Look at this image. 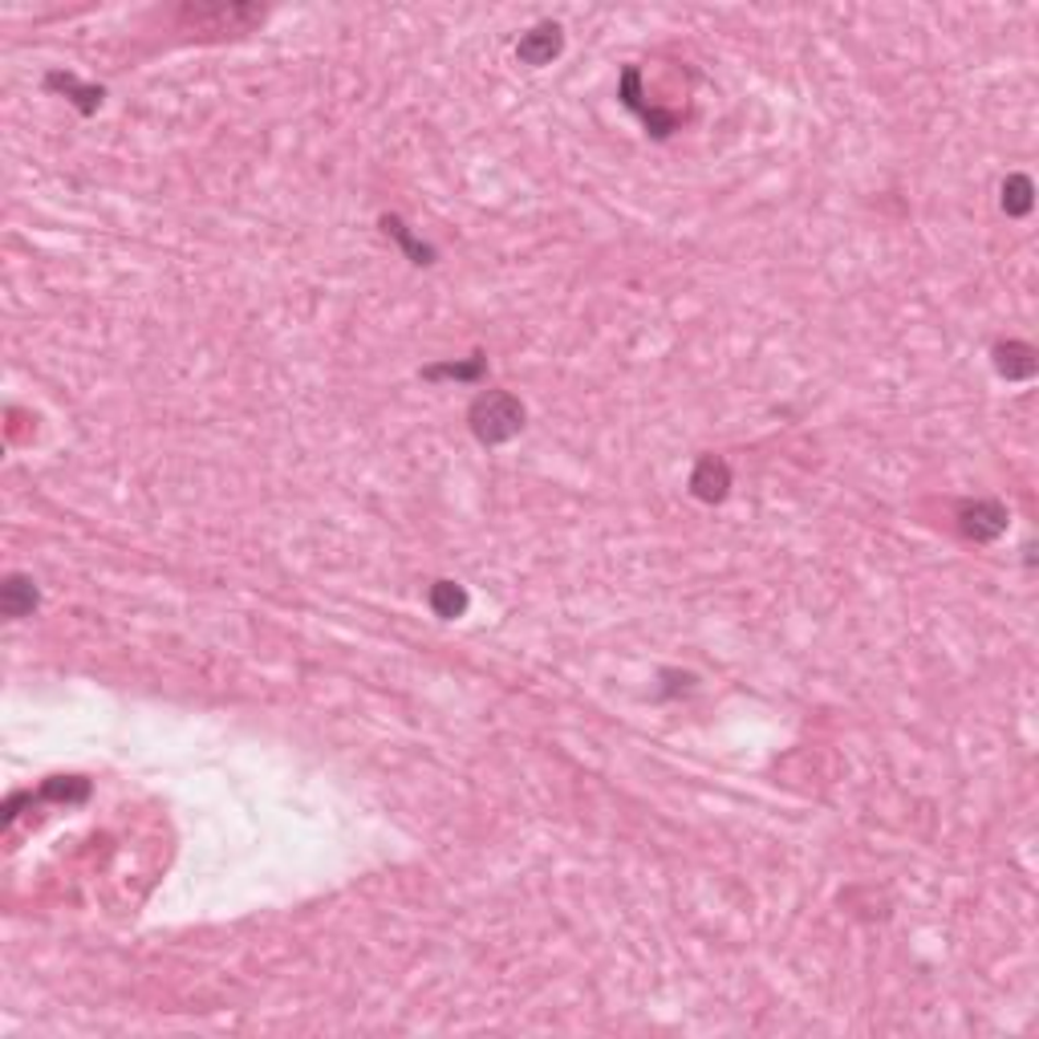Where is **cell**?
I'll use <instances>...</instances> for the list:
<instances>
[{"label": "cell", "mask_w": 1039, "mask_h": 1039, "mask_svg": "<svg viewBox=\"0 0 1039 1039\" xmlns=\"http://www.w3.org/2000/svg\"><path fill=\"white\" fill-rule=\"evenodd\" d=\"M524 402L516 399L512 390H484L480 399L468 406V427L484 447H499L512 442L524 430Z\"/></svg>", "instance_id": "1"}, {"label": "cell", "mask_w": 1039, "mask_h": 1039, "mask_svg": "<svg viewBox=\"0 0 1039 1039\" xmlns=\"http://www.w3.org/2000/svg\"><path fill=\"white\" fill-rule=\"evenodd\" d=\"M617 98H622L626 110H634V115L641 118L646 134H654V139H670L674 130L683 127V115H670V110H658V106H650V102H641V70L638 66H626V70H622Z\"/></svg>", "instance_id": "2"}, {"label": "cell", "mask_w": 1039, "mask_h": 1039, "mask_svg": "<svg viewBox=\"0 0 1039 1039\" xmlns=\"http://www.w3.org/2000/svg\"><path fill=\"white\" fill-rule=\"evenodd\" d=\"M1011 524V512L999 499H963L958 504V532L975 544L999 541Z\"/></svg>", "instance_id": "3"}, {"label": "cell", "mask_w": 1039, "mask_h": 1039, "mask_svg": "<svg viewBox=\"0 0 1039 1039\" xmlns=\"http://www.w3.org/2000/svg\"><path fill=\"white\" fill-rule=\"evenodd\" d=\"M560 49H565L560 25H556V21H541V25H532V29L516 42V58L524 61V66H548Z\"/></svg>", "instance_id": "4"}, {"label": "cell", "mask_w": 1039, "mask_h": 1039, "mask_svg": "<svg viewBox=\"0 0 1039 1039\" xmlns=\"http://www.w3.org/2000/svg\"><path fill=\"white\" fill-rule=\"evenodd\" d=\"M731 492V468L727 459L719 456H702L690 471V496L702 499V504H719Z\"/></svg>", "instance_id": "5"}, {"label": "cell", "mask_w": 1039, "mask_h": 1039, "mask_svg": "<svg viewBox=\"0 0 1039 1039\" xmlns=\"http://www.w3.org/2000/svg\"><path fill=\"white\" fill-rule=\"evenodd\" d=\"M991 357H995V370L1003 374L1007 382H1027V378H1036L1039 370L1036 345H1027V342H999L995 350H991Z\"/></svg>", "instance_id": "6"}, {"label": "cell", "mask_w": 1039, "mask_h": 1039, "mask_svg": "<svg viewBox=\"0 0 1039 1039\" xmlns=\"http://www.w3.org/2000/svg\"><path fill=\"white\" fill-rule=\"evenodd\" d=\"M37 601H42V593H37L33 577H25V572H9V577H4V585H0V613H4L9 622L29 617V613L37 610Z\"/></svg>", "instance_id": "7"}, {"label": "cell", "mask_w": 1039, "mask_h": 1039, "mask_svg": "<svg viewBox=\"0 0 1039 1039\" xmlns=\"http://www.w3.org/2000/svg\"><path fill=\"white\" fill-rule=\"evenodd\" d=\"M382 232H386V236H390L394 244H399L402 252H406V260H411V264H418V269H423V264H435V260H439V252H435L430 244H423L411 228H406V224H402V215H382Z\"/></svg>", "instance_id": "8"}, {"label": "cell", "mask_w": 1039, "mask_h": 1039, "mask_svg": "<svg viewBox=\"0 0 1039 1039\" xmlns=\"http://www.w3.org/2000/svg\"><path fill=\"white\" fill-rule=\"evenodd\" d=\"M423 378L427 382H484L487 378V357L484 354H471L468 362H435V366H423Z\"/></svg>", "instance_id": "9"}, {"label": "cell", "mask_w": 1039, "mask_h": 1039, "mask_svg": "<svg viewBox=\"0 0 1039 1039\" xmlns=\"http://www.w3.org/2000/svg\"><path fill=\"white\" fill-rule=\"evenodd\" d=\"M45 90H61V94H66V98H70L73 106L82 110V115H94V110L102 106V98H106V90H102V86H82L73 73H49V78H45Z\"/></svg>", "instance_id": "10"}, {"label": "cell", "mask_w": 1039, "mask_h": 1039, "mask_svg": "<svg viewBox=\"0 0 1039 1039\" xmlns=\"http://www.w3.org/2000/svg\"><path fill=\"white\" fill-rule=\"evenodd\" d=\"M427 601H430V610H435V617H442V622H456V617H463V613H468V605H471L468 589H463L459 581H435V585H430Z\"/></svg>", "instance_id": "11"}, {"label": "cell", "mask_w": 1039, "mask_h": 1039, "mask_svg": "<svg viewBox=\"0 0 1039 1039\" xmlns=\"http://www.w3.org/2000/svg\"><path fill=\"white\" fill-rule=\"evenodd\" d=\"M1031 203H1036V184H1031V175L1015 172L1003 179V212L1007 215H1027L1031 212Z\"/></svg>", "instance_id": "12"}, {"label": "cell", "mask_w": 1039, "mask_h": 1039, "mask_svg": "<svg viewBox=\"0 0 1039 1039\" xmlns=\"http://www.w3.org/2000/svg\"><path fill=\"white\" fill-rule=\"evenodd\" d=\"M37 800H61V804H82L90 800V780L86 776H54L42 783Z\"/></svg>", "instance_id": "13"}]
</instances>
